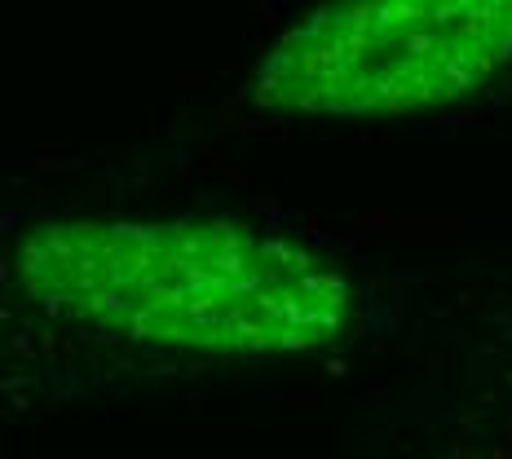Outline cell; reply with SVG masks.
<instances>
[{
	"mask_svg": "<svg viewBox=\"0 0 512 459\" xmlns=\"http://www.w3.org/2000/svg\"><path fill=\"white\" fill-rule=\"evenodd\" d=\"M512 62V0H327L252 76L279 115L380 120L460 102Z\"/></svg>",
	"mask_w": 512,
	"mask_h": 459,
	"instance_id": "7a4b0ae2",
	"label": "cell"
},
{
	"mask_svg": "<svg viewBox=\"0 0 512 459\" xmlns=\"http://www.w3.org/2000/svg\"><path fill=\"white\" fill-rule=\"evenodd\" d=\"M18 296L115 345L204 358H296L354 323V283L318 252L221 217H67L14 248Z\"/></svg>",
	"mask_w": 512,
	"mask_h": 459,
	"instance_id": "6da1fadb",
	"label": "cell"
}]
</instances>
